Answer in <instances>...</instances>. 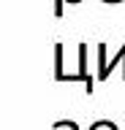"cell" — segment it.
<instances>
[{
	"mask_svg": "<svg viewBox=\"0 0 125 130\" xmlns=\"http://www.w3.org/2000/svg\"><path fill=\"white\" fill-rule=\"evenodd\" d=\"M103 3H120V0H103Z\"/></svg>",
	"mask_w": 125,
	"mask_h": 130,
	"instance_id": "obj_1",
	"label": "cell"
},
{
	"mask_svg": "<svg viewBox=\"0 0 125 130\" xmlns=\"http://www.w3.org/2000/svg\"><path fill=\"white\" fill-rule=\"evenodd\" d=\"M68 3H79V0H68Z\"/></svg>",
	"mask_w": 125,
	"mask_h": 130,
	"instance_id": "obj_2",
	"label": "cell"
}]
</instances>
